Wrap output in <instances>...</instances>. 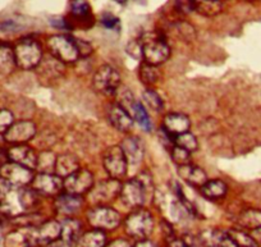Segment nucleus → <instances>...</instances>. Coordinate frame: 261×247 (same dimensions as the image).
<instances>
[{"label": "nucleus", "mask_w": 261, "mask_h": 247, "mask_svg": "<svg viewBox=\"0 0 261 247\" xmlns=\"http://www.w3.org/2000/svg\"><path fill=\"white\" fill-rule=\"evenodd\" d=\"M122 185L118 182V180H109L101 181L97 185H94V187L90 190V199L94 203H102L114 199L115 196L120 193Z\"/></svg>", "instance_id": "14"}, {"label": "nucleus", "mask_w": 261, "mask_h": 247, "mask_svg": "<svg viewBox=\"0 0 261 247\" xmlns=\"http://www.w3.org/2000/svg\"><path fill=\"white\" fill-rule=\"evenodd\" d=\"M178 173H179L180 178L183 181L195 186V187H202L207 182L206 173L201 168L192 165L190 163L185 164V165H179L178 167Z\"/></svg>", "instance_id": "18"}, {"label": "nucleus", "mask_w": 261, "mask_h": 247, "mask_svg": "<svg viewBox=\"0 0 261 247\" xmlns=\"http://www.w3.org/2000/svg\"><path fill=\"white\" fill-rule=\"evenodd\" d=\"M7 158L13 163L23 165V167L30 168V169H35L37 168V155L32 147L27 145H14L11 147L7 153Z\"/></svg>", "instance_id": "13"}, {"label": "nucleus", "mask_w": 261, "mask_h": 247, "mask_svg": "<svg viewBox=\"0 0 261 247\" xmlns=\"http://www.w3.org/2000/svg\"><path fill=\"white\" fill-rule=\"evenodd\" d=\"M90 224L96 229H114L119 226L120 215L112 208L96 206L87 214Z\"/></svg>", "instance_id": "9"}, {"label": "nucleus", "mask_w": 261, "mask_h": 247, "mask_svg": "<svg viewBox=\"0 0 261 247\" xmlns=\"http://www.w3.org/2000/svg\"><path fill=\"white\" fill-rule=\"evenodd\" d=\"M9 190H11V187L0 178V203H2V200H3L4 197H6L7 192H8Z\"/></svg>", "instance_id": "40"}, {"label": "nucleus", "mask_w": 261, "mask_h": 247, "mask_svg": "<svg viewBox=\"0 0 261 247\" xmlns=\"http://www.w3.org/2000/svg\"><path fill=\"white\" fill-rule=\"evenodd\" d=\"M108 117L113 127L119 132H128L134 126V118L119 104H114L109 108Z\"/></svg>", "instance_id": "16"}, {"label": "nucleus", "mask_w": 261, "mask_h": 247, "mask_svg": "<svg viewBox=\"0 0 261 247\" xmlns=\"http://www.w3.org/2000/svg\"><path fill=\"white\" fill-rule=\"evenodd\" d=\"M104 168L113 180H120L127 175L128 161L120 146H112L105 151Z\"/></svg>", "instance_id": "7"}, {"label": "nucleus", "mask_w": 261, "mask_h": 247, "mask_svg": "<svg viewBox=\"0 0 261 247\" xmlns=\"http://www.w3.org/2000/svg\"><path fill=\"white\" fill-rule=\"evenodd\" d=\"M220 2H222V3H223V2H224V0H220Z\"/></svg>", "instance_id": "45"}, {"label": "nucleus", "mask_w": 261, "mask_h": 247, "mask_svg": "<svg viewBox=\"0 0 261 247\" xmlns=\"http://www.w3.org/2000/svg\"><path fill=\"white\" fill-rule=\"evenodd\" d=\"M16 67L14 52L7 45H0V75H9Z\"/></svg>", "instance_id": "26"}, {"label": "nucleus", "mask_w": 261, "mask_h": 247, "mask_svg": "<svg viewBox=\"0 0 261 247\" xmlns=\"http://www.w3.org/2000/svg\"><path fill=\"white\" fill-rule=\"evenodd\" d=\"M80 169V161L72 154H63V155L58 156L55 160V172L57 176L62 177H69L73 175L74 172Z\"/></svg>", "instance_id": "19"}, {"label": "nucleus", "mask_w": 261, "mask_h": 247, "mask_svg": "<svg viewBox=\"0 0 261 247\" xmlns=\"http://www.w3.org/2000/svg\"><path fill=\"white\" fill-rule=\"evenodd\" d=\"M120 147H122L128 163L132 164V165H137V164L141 163L142 158H144V145L139 137H136V136L127 137L123 141Z\"/></svg>", "instance_id": "17"}, {"label": "nucleus", "mask_w": 261, "mask_h": 247, "mask_svg": "<svg viewBox=\"0 0 261 247\" xmlns=\"http://www.w3.org/2000/svg\"><path fill=\"white\" fill-rule=\"evenodd\" d=\"M174 145L179 146V147L185 149L188 153H193V151L197 150L199 145H197V140H196L195 136L190 132L182 133V135L174 137Z\"/></svg>", "instance_id": "30"}, {"label": "nucleus", "mask_w": 261, "mask_h": 247, "mask_svg": "<svg viewBox=\"0 0 261 247\" xmlns=\"http://www.w3.org/2000/svg\"><path fill=\"white\" fill-rule=\"evenodd\" d=\"M168 247H188V246L185 243V241H182V239L173 238L169 241V246Z\"/></svg>", "instance_id": "42"}, {"label": "nucleus", "mask_w": 261, "mask_h": 247, "mask_svg": "<svg viewBox=\"0 0 261 247\" xmlns=\"http://www.w3.org/2000/svg\"><path fill=\"white\" fill-rule=\"evenodd\" d=\"M34 172L30 168L9 161L0 165V178L11 188H22L32 183Z\"/></svg>", "instance_id": "4"}, {"label": "nucleus", "mask_w": 261, "mask_h": 247, "mask_svg": "<svg viewBox=\"0 0 261 247\" xmlns=\"http://www.w3.org/2000/svg\"><path fill=\"white\" fill-rule=\"evenodd\" d=\"M127 52L130 57H134L135 59H140L142 58V45L141 41H134L130 42L127 47Z\"/></svg>", "instance_id": "37"}, {"label": "nucleus", "mask_w": 261, "mask_h": 247, "mask_svg": "<svg viewBox=\"0 0 261 247\" xmlns=\"http://www.w3.org/2000/svg\"><path fill=\"white\" fill-rule=\"evenodd\" d=\"M55 155L50 151L40 154L37 158V168L41 170V173H50V170L55 169Z\"/></svg>", "instance_id": "32"}, {"label": "nucleus", "mask_w": 261, "mask_h": 247, "mask_svg": "<svg viewBox=\"0 0 261 247\" xmlns=\"http://www.w3.org/2000/svg\"><path fill=\"white\" fill-rule=\"evenodd\" d=\"M251 2H253V0H251Z\"/></svg>", "instance_id": "46"}, {"label": "nucleus", "mask_w": 261, "mask_h": 247, "mask_svg": "<svg viewBox=\"0 0 261 247\" xmlns=\"http://www.w3.org/2000/svg\"><path fill=\"white\" fill-rule=\"evenodd\" d=\"M36 135V126L31 120L14 122L4 133V140L13 145H24Z\"/></svg>", "instance_id": "11"}, {"label": "nucleus", "mask_w": 261, "mask_h": 247, "mask_svg": "<svg viewBox=\"0 0 261 247\" xmlns=\"http://www.w3.org/2000/svg\"><path fill=\"white\" fill-rule=\"evenodd\" d=\"M82 206V199L80 196L65 193L60 195L55 201V208L60 214L64 215H72L76 211H79Z\"/></svg>", "instance_id": "21"}, {"label": "nucleus", "mask_w": 261, "mask_h": 247, "mask_svg": "<svg viewBox=\"0 0 261 247\" xmlns=\"http://www.w3.org/2000/svg\"><path fill=\"white\" fill-rule=\"evenodd\" d=\"M105 247H132L130 246V243L128 241H125V239L123 238H119V239H115V241H113L112 243H109L108 246Z\"/></svg>", "instance_id": "39"}, {"label": "nucleus", "mask_w": 261, "mask_h": 247, "mask_svg": "<svg viewBox=\"0 0 261 247\" xmlns=\"http://www.w3.org/2000/svg\"><path fill=\"white\" fill-rule=\"evenodd\" d=\"M47 47L51 57L62 63H74L80 58V52L74 37L54 35L47 40Z\"/></svg>", "instance_id": "3"}, {"label": "nucleus", "mask_w": 261, "mask_h": 247, "mask_svg": "<svg viewBox=\"0 0 261 247\" xmlns=\"http://www.w3.org/2000/svg\"><path fill=\"white\" fill-rule=\"evenodd\" d=\"M81 228L82 226L79 220L67 219V220H64L62 223V234H60V238L63 241L76 246V242L81 237Z\"/></svg>", "instance_id": "22"}, {"label": "nucleus", "mask_w": 261, "mask_h": 247, "mask_svg": "<svg viewBox=\"0 0 261 247\" xmlns=\"http://www.w3.org/2000/svg\"><path fill=\"white\" fill-rule=\"evenodd\" d=\"M134 247H156L154 242L147 241V239H141L140 242H137Z\"/></svg>", "instance_id": "43"}, {"label": "nucleus", "mask_w": 261, "mask_h": 247, "mask_svg": "<svg viewBox=\"0 0 261 247\" xmlns=\"http://www.w3.org/2000/svg\"><path fill=\"white\" fill-rule=\"evenodd\" d=\"M76 40V45L79 47V52H80V57H87L89 54L92 53V47L89 42L86 41H82V40Z\"/></svg>", "instance_id": "38"}, {"label": "nucleus", "mask_w": 261, "mask_h": 247, "mask_svg": "<svg viewBox=\"0 0 261 247\" xmlns=\"http://www.w3.org/2000/svg\"><path fill=\"white\" fill-rule=\"evenodd\" d=\"M140 78L147 86L155 85L160 78V72L156 65H151L149 63H145L140 68Z\"/></svg>", "instance_id": "29"}, {"label": "nucleus", "mask_w": 261, "mask_h": 247, "mask_svg": "<svg viewBox=\"0 0 261 247\" xmlns=\"http://www.w3.org/2000/svg\"><path fill=\"white\" fill-rule=\"evenodd\" d=\"M238 223L243 227L253 231L256 228L261 227V210H247L241 214Z\"/></svg>", "instance_id": "27"}, {"label": "nucleus", "mask_w": 261, "mask_h": 247, "mask_svg": "<svg viewBox=\"0 0 261 247\" xmlns=\"http://www.w3.org/2000/svg\"><path fill=\"white\" fill-rule=\"evenodd\" d=\"M191 9L204 17H215L222 12L220 0H190Z\"/></svg>", "instance_id": "20"}, {"label": "nucleus", "mask_w": 261, "mask_h": 247, "mask_svg": "<svg viewBox=\"0 0 261 247\" xmlns=\"http://www.w3.org/2000/svg\"><path fill=\"white\" fill-rule=\"evenodd\" d=\"M172 159L178 165H185V164H188V160H190V153L186 151L185 149L174 145L172 149Z\"/></svg>", "instance_id": "34"}, {"label": "nucleus", "mask_w": 261, "mask_h": 247, "mask_svg": "<svg viewBox=\"0 0 261 247\" xmlns=\"http://www.w3.org/2000/svg\"><path fill=\"white\" fill-rule=\"evenodd\" d=\"M130 113H132V115H134L135 120H137V122H139V125L141 126L145 131L151 130V127H152L151 120H150L149 114H147V112L145 110L144 105H142L141 103L135 102L134 105H132L129 109V114Z\"/></svg>", "instance_id": "28"}, {"label": "nucleus", "mask_w": 261, "mask_h": 247, "mask_svg": "<svg viewBox=\"0 0 261 247\" xmlns=\"http://www.w3.org/2000/svg\"><path fill=\"white\" fill-rule=\"evenodd\" d=\"M32 188L41 195L54 196L63 190V181L59 176L51 173H39L34 177Z\"/></svg>", "instance_id": "12"}, {"label": "nucleus", "mask_w": 261, "mask_h": 247, "mask_svg": "<svg viewBox=\"0 0 261 247\" xmlns=\"http://www.w3.org/2000/svg\"><path fill=\"white\" fill-rule=\"evenodd\" d=\"M14 123V117L12 112L3 109L0 110V133H6L12 125Z\"/></svg>", "instance_id": "35"}, {"label": "nucleus", "mask_w": 261, "mask_h": 247, "mask_svg": "<svg viewBox=\"0 0 261 247\" xmlns=\"http://www.w3.org/2000/svg\"><path fill=\"white\" fill-rule=\"evenodd\" d=\"M251 237L256 241V243H261V227L260 228H256L253 231H251Z\"/></svg>", "instance_id": "41"}, {"label": "nucleus", "mask_w": 261, "mask_h": 247, "mask_svg": "<svg viewBox=\"0 0 261 247\" xmlns=\"http://www.w3.org/2000/svg\"><path fill=\"white\" fill-rule=\"evenodd\" d=\"M107 246V236L100 229L87 232L81 234L74 247H105Z\"/></svg>", "instance_id": "23"}, {"label": "nucleus", "mask_w": 261, "mask_h": 247, "mask_svg": "<svg viewBox=\"0 0 261 247\" xmlns=\"http://www.w3.org/2000/svg\"><path fill=\"white\" fill-rule=\"evenodd\" d=\"M142 58L151 65H159L167 62L170 55V47L167 40L159 32L146 34L141 40Z\"/></svg>", "instance_id": "1"}, {"label": "nucleus", "mask_w": 261, "mask_h": 247, "mask_svg": "<svg viewBox=\"0 0 261 247\" xmlns=\"http://www.w3.org/2000/svg\"><path fill=\"white\" fill-rule=\"evenodd\" d=\"M92 187H94V176L91 172L81 169V168L73 175L65 178V181L63 182V188L67 191V193L76 196L89 192Z\"/></svg>", "instance_id": "10"}, {"label": "nucleus", "mask_w": 261, "mask_h": 247, "mask_svg": "<svg viewBox=\"0 0 261 247\" xmlns=\"http://www.w3.org/2000/svg\"><path fill=\"white\" fill-rule=\"evenodd\" d=\"M227 185L220 180L207 181L201 187V193L210 200H219L227 195Z\"/></svg>", "instance_id": "24"}, {"label": "nucleus", "mask_w": 261, "mask_h": 247, "mask_svg": "<svg viewBox=\"0 0 261 247\" xmlns=\"http://www.w3.org/2000/svg\"><path fill=\"white\" fill-rule=\"evenodd\" d=\"M101 23L109 30H118L120 22H119V19H118L115 16H113V14H110V13H107V14H104V16H102Z\"/></svg>", "instance_id": "36"}, {"label": "nucleus", "mask_w": 261, "mask_h": 247, "mask_svg": "<svg viewBox=\"0 0 261 247\" xmlns=\"http://www.w3.org/2000/svg\"><path fill=\"white\" fill-rule=\"evenodd\" d=\"M228 233H229V236L234 239V242L238 244V247H257L258 246V244L256 243L255 239L251 237V234L246 233V232L233 229V231H229Z\"/></svg>", "instance_id": "31"}, {"label": "nucleus", "mask_w": 261, "mask_h": 247, "mask_svg": "<svg viewBox=\"0 0 261 247\" xmlns=\"http://www.w3.org/2000/svg\"><path fill=\"white\" fill-rule=\"evenodd\" d=\"M125 232L130 237L137 239H145L151 234L154 229V218L147 210L137 209L130 214L124 223Z\"/></svg>", "instance_id": "5"}, {"label": "nucleus", "mask_w": 261, "mask_h": 247, "mask_svg": "<svg viewBox=\"0 0 261 247\" xmlns=\"http://www.w3.org/2000/svg\"><path fill=\"white\" fill-rule=\"evenodd\" d=\"M147 191L139 180H130L122 185L120 199L123 205L130 209H140L146 200Z\"/></svg>", "instance_id": "8"}, {"label": "nucleus", "mask_w": 261, "mask_h": 247, "mask_svg": "<svg viewBox=\"0 0 261 247\" xmlns=\"http://www.w3.org/2000/svg\"><path fill=\"white\" fill-rule=\"evenodd\" d=\"M17 67L22 69H32L40 65L42 60V49L39 41L35 39L19 40L13 49Z\"/></svg>", "instance_id": "2"}, {"label": "nucleus", "mask_w": 261, "mask_h": 247, "mask_svg": "<svg viewBox=\"0 0 261 247\" xmlns=\"http://www.w3.org/2000/svg\"><path fill=\"white\" fill-rule=\"evenodd\" d=\"M190 118L182 113H169L165 115L164 118V126L163 130L170 135L172 137H177V136L182 135V133L188 132L190 130Z\"/></svg>", "instance_id": "15"}, {"label": "nucleus", "mask_w": 261, "mask_h": 247, "mask_svg": "<svg viewBox=\"0 0 261 247\" xmlns=\"http://www.w3.org/2000/svg\"><path fill=\"white\" fill-rule=\"evenodd\" d=\"M92 84L100 94L114 95L120 86V76L114 67L105 64L95 72Z\"/></svg>", "instance_id": "6"}, {"label": "nucleus", "mask_w": 261, "mask_h": 247, "mask_svg": "<svg viewBox=\"0 0 261 247\" xmlns=\"http://www.w3.org/2000/svg\"><path fill=\"white\" fill-rule=\"evenodd\" d=\"M0 238H2V231H0Z\"/></svg>", "instance_id": "44"}, {"label": "nucleus", "mask_w": 261, "mask_h": 247, "mask_svg": "<svg viewBox=\"0 0 261 247\" xmlns=\"http://www.w3.org/2000/svg\"><path fill=\"white\" fill-rule=\"evenodd\" d=\"M142 97H144L145 103H146V104L154 110V112H160V110L163 109V107H164L162 97H160L159 94L155 92L154 90L151 89L145 90L144 94H142Z\"/></svg>", "instance_id": "33"}, {"label": "nucleus", "mask_w": 261, "mask_h": 247, "mask_svg": "<svg viewBox=\"0 0 261 247\" xmlns=\"http://www.w3.org/2000/svg\"><path fill=\"white\" fill-rule=\"evenodd\" d=\"M71 16L77 21H89L91 17V6L87 0H71L69 2Z\"/></svg>", "instance_id": "25"}]
</instances>
